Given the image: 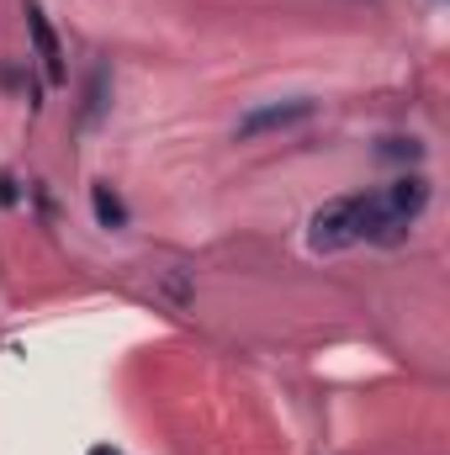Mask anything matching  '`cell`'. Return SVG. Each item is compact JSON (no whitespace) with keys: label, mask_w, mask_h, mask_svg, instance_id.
I'll use <instances>...</instances> for the list:
<instances>
[{"label":"cell","mask_w":450,"mask_h":455,"mask_svg":"<svg viewBox=\"0 0 450 455\" xmlns=\"http://www.w3.org/2000/svg\"><path fill=\"white\" fill-rule=\"evenodd\" d=\"M424 207H430V180L424 175H398L392 186L334 196L308 218V249L313 254H339V249H355V243L392 249L414 233Z\"/></svg>","instance_id":"6da1fadb"},{"label":"cell","mask_w":450,"mask_h":455,"mask_svg":"<svg viewBox=\"0 0 450 455\" xmlns=\"http://www.w3.org/2000/svg\"><path fill=\"white\" fill-rule=\"evenodd\" d=\"M21 16H27V37H32V59L43 69V85H64V48H59V32L43 16V5L21 0Z\"/></svg>","instance_id":"7a4b0ae2"},{"label":"cell","mask_w":450,"mask_h":455,"mask_svg":"<svg viewBox=\"0 0 450 455\" xmlns=\"http://www.w3.org/2000/svg\"><path fill=\"white\" fill-rule=\"evenodd\" d=\"M318 112L308 96H292V101H276V107H254L249 116H238V127H233V138H260V132H281V127H297V122H308V116Z\"/></svg>","instance_id":"3957f363"},{"label":"cell","mask_w":450,"mask_h":455,"mask_svg":"<svg viewBox=\"0 0 450 455\" xmlns=\"http://www.w3.org/2000/svg\"><path fill=\"white\" fill-rule=\"evenodd\" d=\"M91 212H96V223L107 228V233H122L127 228V202H122V191H117L112 180H96L91 186Z\"/></svg>","instance_id":"277c9868"},{"label":"cell","mask_w":450,"mask_h":455,"mask_svg":"<svg viewBox=\"0 0 450 455\" xmlns=\"http://www.w3.org/2000/svg\"><path fill=\"white\" fill-rule=\"evenodd\" d=\"M101 112H107V64L91 75V91H85V116H80V122L91 127V122H96Z\"/></svg>","instance_id":"5b68a950"},{"label":"cell","mask_w":450,"mask_h":455,"mask_svg":"<svg viewBox=\"0 0 450 455\" xmlns=\"http://www.w3.org/2000/svg\"><path fill=\"white\" fill-rule=\"evenodd\" d=\"M382 154H392V159H419L424 148H419V138H387Z\"/></svg>","instance_id":"8992f818"},{"label":"cell","mask_w":450,"mask_h":455,"mask_svg":"<svg viewBox=\"0 0 450 455\" xmlns=\"http://www.w3.org/2000/svg\"><path fill=\"white\" fill-rule=\"evenodd\" d=\"M85 455H122V451H112V445H91Z\"/></svg>","instance_id":"52a82bcc"}]
</instances>
